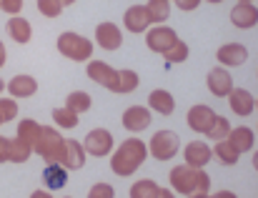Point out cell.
<instances>
[{"instance_id":"10","label":"cell","mask_w":258,"mask_h":198,"mask_svg":"<svg viewBox=\"0 0 258 198\" xmlns=\"http://www.w3.org/2000/svg\"><path fill=\"white\" fill-rule=\"evenodd\" d=\"M123 23H125V28H128L131 33H143V30L153 23L148 5H131V8L125 10V15H123Z\"/></svg>"},{"instance_id":"12","label":"cell","mask_w":258,"mask_h":198,"mask_svg":"<svg viewBox=\"0 0 258 198\" xmlns=\"http://www.w3.org/2000/svg\"><path fill=\"white\" fill-rule=\"evenodd\" d=\"M86 146L81 143V141H76V138H68L66 141V151H63V156H60V166H66L68 171H76V168H83V163H86Z\"/></svg>"},{"instance_id":"18","label":"cell","mask_w":258,"mask_h":198,"mask_svg":"<svg viewBox=\"0 0 258 198\" xmlns=\"http://www.w3.org/2000/svg\"><path fill=\"white\" fill-rule=\"evenodd\" d=\"M38 91V81L33 76H15L8 81V93L13 98H28Z\"/></svg>"},{"instance_id":"4","label":"cell","mask_w":258,"mask_h":198,"mask_svg":"<svg viewBox=\"0 0 258 198\" xmlns=\"http://www.w3.org/2000/svg\"><path fill=\"white\" fill-rule=\"evenodd\" d=\"M58 50L66 55V58H71V60H88L90 58V53H93V43L83 38V35H78V33H60L58 35Z\"/></svg>"},{"instance_id":"49","label":"cell","mask_w":258,"mask_h":198,"mask_svg":"<svg viewBox=\"0 0 258 198\" xmlns=\"http://www.w3.org/2000/svg\"><path fill=\"white\" fill-rule=\"evenodd\" d=\"M241 3H251V0H241Z\"/></svg>"},{"instance_id":"50","label":"cell","mask_w":258,"mask_h":198,"mask_svg":"<svg viewBox=\"0 0 258 198\" xmlns=\"http://www.w3.org/2000/svg\"><path fill=\"white\" fill-rule=\"evenodd\" d=\"M0 125H3V118H0Z\"/></svg>"},{"instance_id":"25","label":"cell","mask_w":258,"mask_h":198,"mask_svg":"<svg viewBox=\"0 0 258 198\" xmlns=\"http://www.w3.org/2000/svg\"><path fill=\"white\" fill-rule=\"evenodd\" d=\"M228 141H231L241 153H243V151H251V148H253V130H251V128H246V125H238V128H233V130H231Z\"/></svg>"},{"instance_id":"36","label":"cell","mask_w":258,"mask_h":198,"mask_svg":"<svg viewBox=\"0 0 258 198\" xmlns=\"http://www.w3.org/2000/svg\"><path fill=\"white\" fill-rule=\"evenodd\" d=\"M88 198H115V191H113V186H108V183H95V186L88 191Z\"/></svg>"},{"instance_id":"52","label":"cell","mask_w":258,"mask_h":198,"mask_svg":"<svg viewBox=\"0 0 258 198\" xmlns=\"http://www.w3.org/2000/svg\"><path fill=\"white\" fill-rule=\"evenodd\" d=\"M66 198H71V196H66Z\"/></svg>"},{"instance_id":"45","label":"cell","mask_w":258,"mask_h":198,"mask_svg":"<svg viewBox=\"0 0 258 198\" xmlns=\"http://www.w3.org/2000/svg\"><path fill=\"white\" fill-rule=\"evenodd\" d=\"M253 168L258 171V151H256V156H253Z\"/></svg>"},{"instance_id":"39","label":"cell","mask_w":258,"mask_h":198,"mask_svg":"<svg viewBox=\"0 0 258 198\" xmlns=\"http://www.w3.org/2000/svg\"><path fill=\"white\" fill-rule=\"evenodd\" d=\"M175 5H178L180 10H196V8L201 5V0H175Z\"/></svg>"},{"instance_id":"30","label":"cell","mask_w":258,"mask_h":198,"mask_svg":"<svg viewBox=\"0 0 258 198\" xmlns=\"http://www.w3.org/2000/svg\"><path fill=\"white\" fill-rule=\"evenodd\" d=\"M53 120H55L60 128H76V125H78V113L71 110V108H55V110H53Z\"/></svg>"},{"instance_id":"41","label":"cell","mask_w":258,"mask_h":198,"mask_svg":"<svg viewBox=\"0 0 258 198\" xmlns=\"http://www.w3.org/2000/svg\"><path fill=\"white\" fill-rule=\"evenodd\" d=\"M213 198H238V196H236V193H231V191H218Z\"/></svg>"},{"instance_id":"46","label":"cell","mask_w":258,"mask_h":198,"mask_svg":"<svg viewBox=\"0 0 258 198\" xmlns=\"http://www.w3.org/2000/svg\"><path fill=\"white\" fill-rule=\"evenodd\" d=\"M3 91H5V81L0 78V93H3Z\"/></svg>"},{"instance_id":"28","label":"cell","mask_w":258,"mask_h":198,"mask_svg":"<svg viewBox=\"0 0 258 198\" xmlns=\"http://www.w3.org/2000/svg\"><path fill=\"white\" fill-rule=\"evenodd\" d=\"M66 108H71V110H76L81 115V113H86L88 108H90V96H88L86 91H73L66 98Z\"/></svg>"},{"instance_id":"19","label":"cell","mask_w":258,"mask_h":198,"mask_svg":"<svg viewBox=\"0 0 258 198\" xmlns=\"http://www.w3.org/2000/svg\"><path fill=\"white\" fill-rule=\"evenodd\" d=\"M228 103H231V110L236 115H248L256 108V98L246 88H233V93L228 96Z\"/></svg>"},{"instance_id":"48","label":"cell","mask_w":258,"mask_h":198,"mask_svg":"<svg viewBox=\"0 0 258 198\" xmlns=\"http://www.w3.org/2000/svg\"><path fill=\"white\" fill-rule=\"evenodd\" d=\"M208 3H221V0H208Z\"/></svg>"},{"instance_id":"27","label":"cell","mask_w":258,"mask_h":198,"mask_svg":"<svg viewBox=\"0 0 258 198\" xmlns=\"http://www.w3.org/2000/svg\"><path fill=\"white\" fill-rule=\"evenodd\" d=\"M148 10H151V18H153V23H163V20H168V15H171V0H148Z\"/></svg>"},{"instance_id":"38","label":"cell","mask_w":258,"mask_h":198,"mask_svg":"<svg viewBox=\"0 0 258 198\" xmlns=\"http://www.w3.org/2000/svg\"><path fill=\"white\" fill-rule=\"evenodd\" d=\"M0 8L15 18V15L20 13V8H23V0H0Z\"/></svg>"},{"instance_id":"47","label":"cell","mask_w":258,"mask_h":198,"mask_svg":"<svg viewBox=\"0 0 258 198\" xmlns=\"http://www.w3.org/2000/svg\"><path fill=\"white\" fill-rule=\"evenodd\" d=\"M73 3H76V0H63V5H73Z\"/></svg>"},{"instance_id":"22","label":"cell","mask_w":258,"mask_h":198,"mask_svg":"<svg viewBox=\"0 0 258 198\" xmlns=\"http://www.w3.org/2000/svg\"><path fill=\"white\" fill-rule=\"evenodd\" d=\"M148 105H151V110H158L161 115H171L173 108H175V100L168 91H153L151 96H148Z\"/></svg>"},{"instance_id":"51","label":"cell","mask_w":258,"mask_h":198,"mask_svg":"<svg viewBox=\"0 0 258 198\" xmlns=\"http://www.w3.org/2000/svg\"><path fill=\"white\" fill-rule=\"evenodd\" d=\"M256 108H258V100H256Z\"/></svg>"},{"instance_id":"5","label":"cell","mask_w":258,"mask_h":198,"mask_svg":"<svg viewBox=\"0 0 258 198\" xmlns=\"http://www.w3.org/2000/svg\"><path fill=\"white\" fill-rule=\"evenodd\" d=\"M178 146H180V141H178V136L173 130H158L151 138L148 151H151V156L156 161H171L173 156L178 153Z\"/></svg>"},{"instance_id":"40","label":"cell","mask_w":258,"mask_h":198,"mask_svg":"<svg viewBox=\"0 0 258 198\" xmlns=\"http://www.w3.org/2000/svg\"><path fill=\"white\" fill-rule=\"evenodd\" d=\"M30 198H53V196H50L45 188H40V191H33V193H30Z\"/></svg>"},{"instance_id":"43","label":"cell","mask_w":258,"mask_h":198,"mask_svg":"<svg viewBox=\"0 0 258 198\" xmlns=\"http://www.w3.org/2000/svg\"><path fill=\"white\" fill-rule=\"evenodd\" d=\"M158 198H175V196H173V191H168V188H161Z\"/></svg>"},{"instance_id":"44","label":"cell","mask_w":258,"mask_h":198,"mask_svg":"<svg viewBox=\"0 0 258 198\" xmlns=\"http://www.w3.org/2000/svg\"><path fill=\"white\" fill-rule=\"evenodd\" d=\"M190 198H213V196H208V193H193Z\"/></svg>"},{"instance_id":"9","label":"cell","mask_w":258,"mask_h":198,"mask_svg":"<svg viewBox=\"0 0 258 198\" xmlns=\"http://www.w3.org/2000/svg\"><path fill=\"white\" fill-rule=\"evenodd\" d=\"M216 113H213V108H208V105H193L190 110H188V125L196 130V133H208L211 128H213V123H216Z\"/></svg>"},{"instance_id":"33","label":"cell","mask_w":258,"mask_h":198,"mask_svg":"<svg viewBox=\"0 0 258 198\" xmlns=\"http://www.w3.org/2000/svg\"><path fill=\"white\" fill-rule=\"evenodd\" d=\"M38 10L45 18H58L63 13V0H38Z\"/></svg>"},{"instance_id":"21","label":"cell","mask_w":258,"mask_h":198,"mask_svg":"<svg viewBox=\"0 0 258 198\" xmlns=\"http://www.w3.org/2000/svg\"><path fill=\"white\" fill-rule=\"evenodd\" d=\"M40 133H43V125H40L38 120H33V118H25V120L18 123V136H15V138H20V141H25V143H30V146L35 148Z\"/></svg>"},{"instance_id":"13","label":"cell","mask_w":258,"mask_h":198,"mask_svg":"<svg viewBox=\"0 0 258 198\" xmlns=\"http://www.w3.org/2000/svg\"><path fill=\"white\" fill-rule=\"evenodd\" d=\"M95 40H98V45H100L103 50H115V48H120L123 35H120V28H118V25H113V23H100V25L95 28Z\"/></svg>"},{"instance_id":"6","label":"cell","mask_w":258,"mask_h":198,"mask_svg":"<svg viewBox=\"0 0 258 198\" xmlns=\"http://www.w3.org/2000/svg\"><path fill=\"white\" fill-rule=\"evenodd\" d=\"M88 76H90V81H95L98 86H105L108 91L118 93L120 71L110 68L108 63H103V60H93V63H88Z\"/></svg>"},{"instance_id":"2","label":"cell","mask_w":258,"mask_h":198,"mask_svg":"<svg viewBox=\"0 0 258 198\" xmlns=\"http://www.w3.org/2000/svg\"><path fill=\"white\" fill-rule=\"evenodd\" d=\"M171 183L173 191L183 193V196H193V193H208L211 188V178L203 168H193L188 163L175 166L171 171Z\"/></svg>"},{"instance_id":"32","label":"cell","mask_w":258,"mask_h":198,"mask_svg":"<svg viewBox=\"0 0 258 198\" xmlns=\"http://www.w3.org/2000/svg\"><path fill=\"white\" fill-rule=\"evenodd\" d=\"M138 88V73L131 71V68H123L120 71V81H118V93H131Z\"/></svg>"},{"instance_id":"23","label":"cell","mask_w":258,"mask_h":198,"mask_svg":"<svg viewBox=\"0 0 258 198\" xmlns=\"http://www.w3.org/2000/svg\"><path fill=\"white\" fill-rule=\"evenodd\" d=\"M8 33H10L13 40H18V43H28L30 35H33V28H30V23H28L25 18L15 15V18L8 20Z\"/></svg>"},{"instance_id":"26","label":"cell","mask_w":258,"mask_h":198,"mask_svg":"<svg viewBox=\"0 0 258 198\" xmlns=\"http://www.w3.org/2000/svg\"><path fill=\"white\" fill-rule=\"evenodd\" d=\"M158 193H161V188H158V183L151 181V178L136 181L133 188H131V198H158Z\"/></svg>"},{"instance_id":"8","label":"cell","mask_w":258,"mask_h":198,"mask_svg":"<svg viewBox=\"0 0 258 198\" xmlns=\"http://www.w3.org/2000/svg\"><path fill=\"white\" fill-rule=\"evenodd\" d=\"M83 146H86V151L90 156H105L113 148V136L105 128H93L83 138Z\"/></svg>"},{"instance_id":"37","label":"cell","mask_w":258,"mask_h":198,"mask_svg":"<svg viewBox=\"0 0 258 198\" xmlns=\"http://www.w3.org/2000/svg\"><path fill=\"white\" fill-rule=\"evenodd\" d=\"M10 156H13V138L0 136V163L10 161Z\"/></svg>"},{"instance_id":"1","label":"cell","mask_w":258,"mask_h":198,"mask_svg":"<svg viewBox=\"0 0 258 198\" xmlns=\"http://www.w3.org/2000/svg\"><path fill=\"white\" fill-rule=\"evenodd\" d=\"M148 153H151V151L146 148V143H143L141 138H128V141H123L120 148L113 153L110 168H113L115 176H131V173H136V171L141 168V163L146 161Z\"/></svg>"},{"instance_id":"34","label":"cell","mask_w":258,"mask_h":198,"mask_svg":"<svg viewBox=\"0 0 258 198\" xmlns=\"http://www.w3.org/2000/svg\"><path fill=\"white\" fill-rule=\"evenodd\" d=\"M163 58H166V60H171V63H183V60L188 58V45H185L183 40H178L171 50H166V53H163Z\"/></svg>"},{"instance_id":"24","label":"cell","mask_w":258,"mask_h":198,"mask_svg":"<svg viewBox=\"0 0 258 198\" xmlns=\"http://www.w3.org/2000/svg\"><path fill=\"white\" fill-rule=\"evenodd\" d=\"M213 153L218 156V161L223 163V166H233V163H238V156H241V151L226 138V141H218L216 143V148H213Z\"/></svg>"},{"instance_id":"31","label":"cell","mask_w":258,"mask_h":198,"mask_svg":"<svg viewBox=\"0 0 258 198\" xmlns=\"http://www.w3.org/2000/svg\"><path fill=\"white\" fill-rule=\"evenodd\" d=\"M231 130H233V128H231V123H228L223 115H218V118H216V123H213V128H211L206 136H208L211 141H216V143H218V141H226V138L231 136Z\"/></svg>"},{"instance_id":"29","label":"cell","mask_w":258,"mask_h":198,"mask_svg":"<svg viewBox=\"0 0 258 198\" xmlns=\"http://www.w3.org/2000/svg\"><path fill=\"white\" fill-rule=\"evenodd\" d=\"M30 153H35V148L20 138H13V156H10V163H25L30 158Z\"/></svg>"},{"instance_id":"15","label":"cell","mask_w":258,"mask_h":198,"mask_svg":"<svg viewBox=\"0 0 258 198\" xmlns=\"http://www.w3.org/2000/svg\"><path fill=\"white\" fill-rule=\"evenodd\" d=\"M211 156H213V151H211L203 141H193V143H188L185 151H183L185 163L193 166V168H203V166L211 161Z\"/></svg>"},{"instance_id":"3","label":"cell","mask_w":258,"mask_h":198,"mask_svg":"<svg viewBox=\"0 0 258 198\" xmlns=\"http://www.w3.org/2000/svg\"><path fill=\"white\" fill-rule=\"evenodd\" d=\"M63 151H66V141H63V136L58 133V128L43 125V133H40V138H38V143H35V153H38L45 163H58L60 156H63Z\"/></svg>"},{"instance_id":"7","label":"cell","mask_w":258,"mask_h":198,"mask_svg":"<svg viewBox=\"0 0 258 198\" xmlns=\"http://www.w3.org/2000/svg\"><path fill=\"white\" fill-rule=\"evenodd\" d=\"M146 43H148V48H151L153 53H166V50H171L173 45L178 43V35H175V30L168 28V25H158V28H151V30H148Z\"/></svg>"},{"instance_id":"16","label":"cell","mask_w":258,"mask_h":198,"mask_svg":"<svg viewBox=\"0 0 258 198\" xmlns=\"http://www.w3.org/2000/svg\"><path fill=\"white\" fill-rule=\"evenodd\" d=\"M231 20L236 28H253L258 23V8L253 3H238L233 10H231Z\"/></svg>"},{"instance_id":"20","label":"cell","mask_w":258,"mask_h":198,"mask_svg":"<svg viewBox=\"0 0 258 198\" xmlns=\"http://www.w3.org/2000/svg\"><path fill=\"white\" fill-rule=\"evenodd\" d=\"M43 183L45 188L55 191V188H63L68 183V168L60 166V163H48L45 171H43Z\"/></svg>"},{"instance_id":"14","label":"cell","mask_w":258,"mask_h":198,"mask_svg":"<svg viewBox=\"0 0 258 198\" xmlns=\"http://www.w3.org/2000/svg\"><path fill=\"white\" fill-rule=\"evenodd\" d=\"M123 125L133 133L138 130H146L151 125V110L146 105H131L125 113H123Z\"/></svg>"},{"instance_id":"42","label":"cell","mask_w":258,"mask_h":198,"mask_svg":"<svg viewBox=\"0 0 258 198\" xmlns=\"http://www.w3.org/2000/svg\"><path fill=\"white\" fill-rule=\"evenodd\" d=\"M5 60H8V53H5V45L0 43V68L5 65Z\"/></svg>"},{"instance_id":"35","label":"cell","mask_w":258,"mask_h":198,"mask_svg":"<svg viewBox=\"0 0 258 198\" xmlns=\"http://www.w3.org/2000/svg\"><path fill=\"white\" fill-rule=\"evenodd\" d=\"M15 115H18V103L10 98H0V118H3V123L13 120Z\"/></svg>"},{"instance_id":"17","label":"cell","mask_w":258,"mask_h":198,"mask_svg":"<svg viewBox=\"0 0 258 198\" xmlns=\"http://www.w3.org/2000/svg\"><path fill=\"white\" fill-rule=\"evenodd\" d=\"M216 58H218V63H221V65H241V63H246L248 50H246L241 43H228V45L218 48Z\"/></svg>"},{"instance_id":"11","label":"cell","mask_w":258,"mask_h":198,"mask_svg":"<svg viewBox=\"0 0 258 198\" xmlns=\"http://www.w3.org/2000/svg\"><path fill=\"white\" fill-rule=\"evenodd\" d=\"M208 91L213 96H218V98H226V96L233 93V78H231V73L223 65H218V68H213L208 73Z\"/></svg>"}]
</instances>
